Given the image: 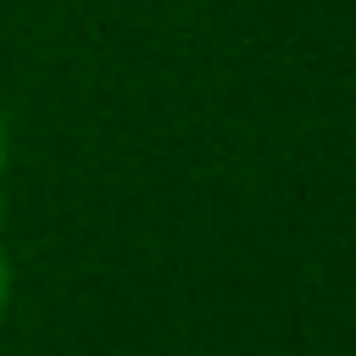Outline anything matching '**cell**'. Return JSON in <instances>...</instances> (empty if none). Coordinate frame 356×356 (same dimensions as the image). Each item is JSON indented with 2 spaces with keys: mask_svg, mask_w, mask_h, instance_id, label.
<instances>
[{
  "mask_svg": "<svg viewBox=\"0 0 356 356\" xmlns=\"http://www.w3.org/2000/svg\"><path fill=\"white\" fill-rule=\"evenodd\" d=\"M0 161H6V122H0Z\"/></svg>",
  "mask_w": 356,
  "mask_h": 356,
  "instance_id": "7a4b0ae2",
  "label": "cell"
},
{
  "mask_svg": "<svg viewBox=\"0 0 356 356\" xmlns=\"http://www.w3.org/2000/svg\"><path fill=\"white\" fill-rule=\"evenodd\" d=\"M0 306H6V261H0Z\"/></svg>",
  "mask_w": 356,
  "mask_h": 356,
  "instance_id": "6da1fadb",
  "label": "cell"
}]
</instances>
